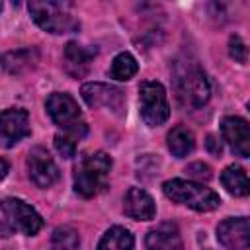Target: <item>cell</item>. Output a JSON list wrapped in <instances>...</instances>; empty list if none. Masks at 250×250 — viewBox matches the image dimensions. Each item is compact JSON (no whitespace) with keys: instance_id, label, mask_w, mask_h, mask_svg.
<instances>
[{"instance_id":"52a82bcc","label":"cell","mask_w":250,"mask_h":250,"mask_svg":"<svg viewBox=\"0 0 250 250\" xmlns=\"http://www.w3.org/2000/svg\"><path fill=\"white\" fill-rule=\"evenodd\" d=\"M209 94H211L209 80L199 66L188 68L178 80V96L184 105L201 107L209 100Z\"/></svg>"},{"instance_id":"ba28073f","label":"cell","mask_w":250,"mask_h":250,"mask_svg":"<svg viewBox=\"0 0 250 250\" xmlns=\"http://www.w3.org/2000/svg\"><path fill=\"white\" fill-rule=\"evenodd\" d=\"M27 172L37 188H51L59 180V168L47 148L35 146L27 154Z\"/></svg>"},{"instance_id":"8992f818","label":"cell","mask_w":250,"mask_h":250,"mask_svg":"<svg viewBox=\"0 0 250 250\" xmlns=\"http://www.w3.org/2000/svg\"><path fill=\"white\" fill-rule=\"evenodd\" d=\"M0 209H2L8 225L16 230H21L23 234H29V236L37 234L43 227L41 215L21 199L8 197V199L0 201Z\"/></svg>"},{"instance_id":"7a4b0ae2","label":"cell","mask_w":250,"mask_h":250,"mask_svg":"<svg viewBox=\"0 0 250 250\" xmlns=\"http://www.w3.org/2000/svg\"><path fill=\"white\" fill-rule=\"evenodd\" d=\"M111 170V158L98 150L92 154L82 156L80 164L74 170V189L82 197H92L96 195L104 186L105 178Z\"/></svg>"},{"instance_id":"4fadbf2b","label":"cell","mask_w":250,"mask_h":250,"mask_svg":"<svg viewBox=\"0 0 250 250\" xmlns=\"http://www.w3.org/2000/svg\"><path fill=\"white\" fill-rule=\"evenodd\" d=\"M123 213L135 221H150L156 215V205L145 189L131 188L123 199Z\"/></svg>"},{"instance_id":"603a6c76","label":"cell","mask_w":250,"mask_h":250,"mask_svg":"<svg viewBox=\"0 0 250 250\" xmlns=\"http://www.w3.org/2000/svg\"><path fill=\"white\" fill-rule=\"evenodd\" d=\"M229 53L234 61L238 62H246V43L242 41L240 35H232L229 41Z\"/></svg>"},{"instance_id":"e0dca14e","label":"cell","mask_w":250,"mask_h":250,"mask_svg":"<svg viewBox=\"0 0 250 250\" xmlns=\"http://www.w3.org/2000/svg\"><path fill=\"white\" fill-rule=\"evenodd\" d=\"M221 182L225 186V189L236 197H244L248 195L250 188H248V176H246V170L242 166H229L223 170L221 174Z\"/></svg>"},{"instance_id":"44dd1931","label":"cell","mask_w":250,"mask_h":250,"mask_svg":"<svg viewBox=\"0 0 250 250\" xmlns=\"http://www.w3.org/2000/svg\"><path fill=\"white\" fill-rule=\"evenodd\" d=\"M78 246H80V236L74 227L62 225L53 230L51 250H78Z\"/></svg>"},{"instance_id":"7c38bea8","label":"cell","mask_w":250,"mask_h":250,"mask_svg":"<svg viewBox=\"0 0 250 250\" xmlns=\"http://www.w3.org/2000/svg\"><path fill=\"white\" fill-rule=\"evenodd\" d=\"M219 242L229 250H246L250 244V225L246 217H230L217 227Z\"/></svg>"},{"instance_id":"277c9868","label":"cell","mask_w":250,"mask_h":250,"mask_svg":"<svg viewBox=\"0 0 250 250\" xmlns=\"http://www.w3.org/2000/svg\"><path fill=\"white\" fill-rule=\"evenodd\" d=\"M45 107H47V113L51 115L53 123L59 125L66 135H70L74 139H82L86 135V131H88L86 123L82 121L80 107L72 96L55 92L47 98Z\"/></svg>"},{"instance_id":"30bf717a","label":"cell","mask_w":250,"mask_h":250,"mask_svg":"<svg viewBox=\"0 0 250 250\" xmlns=\"http://www.w3.org/2000/svg\"><path fill=\"white\" fill-rule=\"evenodd\" d=\"M82 98L90 107H109L115 113L123 109V92L115 86L102 84V82H90L82 86Z\"/></svg>"},{"instance_id":"4316f807","label":"cell","mask_w":250,"mask_h":250,"mask_svg":"<svg viewBox=\"0 0 250 250\" xmlns=\"http://www.w3.org/2000/svg\"><path fill=\"white\" fill-rule=\"evenodd\" d=\"M0 12H2V2H0Z\"/></svg>"},{"instance_id":"cb8c5ba5","label":"cell","mask_w":250,"mask_h":250,"mask_svg":"<svg viewBox=\"0 0 250 250\" xmlns=\"http://www.w3.org/2000/svg\"><path fill=\"white\" fill-rule=\"evenodd\" d=\"M186 172L191 176V178H197V180H209L211 178V168L203 162H193L186 168Z\"/></svg>"},{"instance_id":"9c48e42d","label":"cell","mask_w":250,"mask_h":250,"mask_svg":"<svg viewBox=\"0 0 250 250\" xmlns=\"http://www.w3.org/2000/svg\"><path fill=\"white\" fill-rule=\"evenodd\" d=\"M29 133V115L25 109L10 107L0 113V143L4 146H14Z\"/></svg>"},{"instance_id":"484cf974","label":"cell","mask_w":250,"mask_h":250,"mask_svg":"<svg viewBox=\"0 0 250 250\" xmlns=\"http://www.w3.org/2000/svg\"><path fill=\"white\" fill-rule=\"evenodd\" d=\"M8 170H10V164L4 160V158H0V182L6 178V174H8Z\"/></svg>"},{"instance_id":"d4e9b609","label":"cell","mask_w":250,"mask_h":250,"mask_svg":"<svg viewBox=\"0 0 250 250\" xmlns=\"http://www.w3.org/2000/svg\"><path fill=\"white\" fill-rule=\"evenodd\" d=\"M207 146L213 154H221V143L215 141V137H207Z\"/></svg>"},{"instance_id":"5b68a950","label":"cell","mask_w":250,"mask_h":250,"mask_svg":"<svg viewBox=\"0 0 250 250\" xmlns=\"http://www.w3.org/2000/svg\"><path fill=\"white\" fill-rule=\"evenodd\" d=\"M139 105H141V117L150 127L162 125L170 115L166 90L160 82H154V80H146V82L141 84V88H139Z\"/></svg>"},{"instance_id":"2e32d148","label":"cell","mask_w":250,"mask_h":250,"mask_svg":"<svg viewBox=\"0 0 250 250\" xmlns=\"http://www.w3.org/2000/svg\"><path fill=\"white\" fill-rule=\"evenodd\" d=\"M168 148L176 158H184L188 156L193 148H195V139L193 133L184 127V125H176L170 133H168Z\"/></svg>"},{"instance_id":"3957f363","label":"cell","mask_w":250,"mask_h":250,"mask_svg":"<svg viewBox=\"0 0 250 250\" xmlns=\"http://www.w3.org/2000/svg\"><path fill=\"white\" fill-rule=\"evenodd\" d=\"M33 21L49 33H70L78 29V20L72 16L68 4L33 0L27 4Z\"/></svg>"},{"instance_id":"8fae6325","label":"cell","mask_w":250,"mask_h":250,"mask_svg":"<svg viewBox=\"0 0 250 250\" xmlns=\"http://www.w3.org/2000/svg\"><path fill=\"white\" fill-rule=\"evenodd\" d=\"M221 133L234 154H238L240 158L250 156V127L246 119L236 115L225 117L221 121Z\"/></svg>"},{"instance_id":"ac0fdd59","label":"cell","mask_w":250,"mask_h":250,"mask_svg":"<svg viewBox=\"0 0 250 250\" xmlns=\"http://www.w3.org/2000/svg\"><path fill=\"white\" fill-rule=\"evenodd\" d=\"M35 61H37V55H35V51H31V49L10 51V53H6V55L0 59L2 66H4L10 74H21V72L29 70V68L35 64Z\"/></svg>"},{"instance_id":"9a60e30c","label":"cell","mask_w":250,"mask_h":250,"mask_svg":"<svg viewBox=\"0 0 250 250\" xmlns=\"http://www.w3.org/2000/svg\"><path fill=\"white\" fill-rule=\"evenodd\" d=\"M96 55V49H88L84 45H78L74 41H70L64 47V61H66V70L72 76H82L92 61V57Z\"/></svg>"},{"instance_id":"ffe728a7","label":"cell","mask_w":250,"mask_h":250,"mask_svg":"<svg viewBox=\"0 0 250 250\" xmlns=\"http://www.w3.org/2000/svg\"><path fill=\"white\" fill-rule=\"evenodd\" d=\"M139 70V64H137V59L131 55V53H119L113 62H111V68H109V76L119 80V82H125V80H131Z\"/></svg>"},{"instance_id":"5bb4252c","label":"cell","mask_w":250,"mask_h":250,"mask_svg":"<svg viewBox=\"0 0 250 250\" xmlns=\"http://www.w3.org/2000/svg\"><path fill=\"white\" fill-rule=\"evenodd\" d=\"M145 244L146 250H184L180 230L174 223H162L156 229L148 230Z\"/></svg>"},{"instance_id":"d6986e66","label":"cell","mask_w":250,"mask_h":250,"mask_svg":"<svg viewBox=\"0 0 250 250\" xmlns=\"http://www.w3.org/2000/svg\"><path fill=\"white\" fill-rule=\"evenodd\" d=\"M131 248H133V234L125 227H111L109 230H105L96 250H131Z\"/></svg>"},{"instance_id":"6da1fadb","label":"cell","mask_w":250,"mask_h":250,"mask_svg":"<svg viewBox=\"0 0 250 250\" xmlns=\"http://www.w3.org/2000/svg\"><path fill=\"white\" fill-rule=\"evenodd\" d=\"M162 191L168 199L186 205L193 211H213L221 205V197L199 182L193 180H168L162 186Z\"/></svg>"},{"instance_id":"7402d4cb","label":"cell","mask_w":250,"mask_h":250,"mask_svg":"<svg viewBox=\"0 0 250 250\" xmlns=\"http://www.w3.org/2000/svg\"><path fill=\"white\" fill-rule=\"evenodd\" d=\"M76 141L78 139H74L66 133H62V135L59 133V135H55V148L59 150V154H62V158H70L76 152Z\"/></svg>"}]
</instances>
